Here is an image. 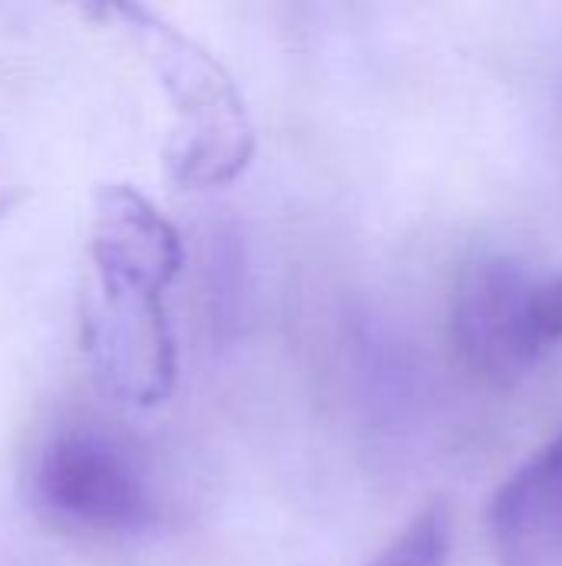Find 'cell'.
Listing matches in <instances>:
<instances>
[{
  "label": "cell",
  "instance_id": "obj_7",
  "mask_svg": "<svg viewBox=\"0 0 562 566\" xmlns=\"http://www.w3.org/2000/svg\"><path fill=\"white\" fill-rule=\"evenodd\" d=\"M450 564V514L444 504L424 507L368 566H447Z\"/></svg>",
  "mask_w": 562,
  "mask_h": 566
},
{
  "label": "cell",
  "instance_id": "obj_4",
  "mask_svg": "<svg viewBox=\"0 0 562 566\" xmlns=\"http://www.w3.org/2000/svg\"><path fill=\"white\" fill-rule=\"evenodd\" d=\"M537 275L513 255L470 259L454 285L450 328L464 365L490 385H517L543 355L533 325Z\"/></svg>",
  "mask_w": 562,
  "mask_h": 566
},
{
  "label": "cell",
  "instance_id": "obj_5",
  "mask_svg": "<svg viewBox=\"0 0 562 566\" xmlns=\"http://www.w3.org/2000/svg\"><path fill=\"white\" fill-rule=\"evenodd\" d=\"M89 259L99 275L132 279L169 292L182 269V239L139 189L109 182L93 196Z\"/></svg>",
  "mask_w": 562,
  "mask_h": 566
},
{
  "label": "cell",
  "instance_id": "obj_3",
  "mask_svg": "<svg viewBox=\"0 0 562 566\" xmlns=\"http://www.w3.org/2000/svg\"><path fill=\"white\" fill-rule=\"evenodd\" d=\"M40 504L66 524L136 534L156 521L152 491L132 454L96 428H63L36 458Z\"/></svg>",
  "mask_w": 562,
  "mask_h": 566
},
{
  "label": "cell",
  "instance_id": "obj_6",
  "mask_svg": "<svg viewBox=\"0 0 562 566\" xmlns=\"http://www.w3.org/2000/svg\"><path fill=\"white\" fill-rule=\"evenodd\" d=\"M497 566H562V431L490 501Z\"/></svg>",
  "mask_w": 562,
  "mask_h": 566
},
{
  "label": "cell",
  "instance_id": "obj_8",
  "mask_svg": "<svg viewBox=\"0 0 562 566\" xmlns=\"http://www.w3.org/2000/svg\"><path fill=\"white\" fill-rule=\"evenodd\" d=\"M533 325H537V338L547 348H553L562 342V275L553 279H540L537 282V295H533Z\"/></svg>",
  "mask_w": 562,
  "mask_h": 566
},
{
  "label": "cell",
  "instance_id": "obj_1",
  "mask_svg": "<svg viewBox=\"0 0 562 566\" xmlns=\"http://www.w3.org/2000/svg\"><path fill=\"white\" fill-rule=\"evenodd\" d=\"M149 50L172 109L176 126L166 146V163L182 186H222L232 182L252 159L255 136L245 103L222 70V63L199 43L162 23L142 7H119Z\"/></svg>",
  "mask_w": 562,
  "mask_h": 566
},
{
  "label": "cell",
  "instance_id": "obj_2",
  "mask_svg": "<svg viewBox=\"0 0 562 566\" xmlns=\"http://www.w3.org/2000/svg\"><path fill=\"white\" fill-rule=\"evenodd\" d=\"M83 348L116 401L136 408L166 401L179 375L166 289L96 275L83 308Z\"/></svg>",
  "mask_w": 562,
  "mask_h": 566
}]
</instances>
